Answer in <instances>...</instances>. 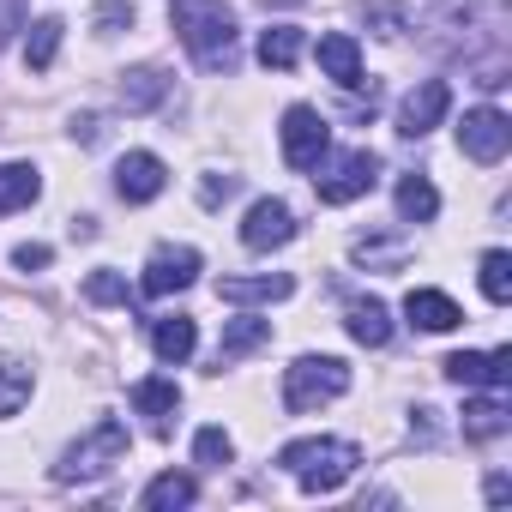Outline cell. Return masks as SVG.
<instances>
[{"label":"cell","instance_id":"1","mask_svg":"<svg viewBox=\"0 0 512 512\" xmlns=\"http://www.w3.org/2000/svg\"><path fill=\"white\" fill-rule=\"evenodd\" d=\"M169 19H175V37L187 43V55L205 73H229L235 67V13L223 7V0H175Z\"/></svg>","mask_w":512,"mask_h":512},{"label":"cell","instance_id":"2","mask_svg":"<svg viewBox=\"0 0 512 512\" xmlns=\"http://www.w3.org/2000/svg\"><path fill=\"white\" fill-rule=\"evenodd\" d=\"M278 464L308 488V494H332V488H344L350 476H356V464H362V452L350 446V440H290L284 452H278Z\"/></svg>","mask_w":512,"mask_h":512},{"label":"cell","instance_id":"3","mask_svg":"<svg viewBox=\"0 0 512 512\" xmlns=\"http://www.w3.org/2000/svg\"><path fill=\"white\" fill-rule=\"evenodd\" d=\"M115 464H127V428H121L115 416H103L85 440L67 446V458L55 464V482H97V476H109Z\"/></svg>","mask_w":512,"mask_h":512},{"label":"cell","instance_id":"4","mask_svg":"<svg viewBox=\"0 0 512 512\" xmlns=\"http://www.w3.org/2000/svg\"><path fill=\"white\" fill-rule=\"evenodd\" d=\"M350 392V368L338 362V356H302V362H290L284 368V404L302 416V410H320V404H332V398H344Z\"/></svg>","mask_w":512,"mask_h":512},{"label":"cell","instance_id":"5","mask_svg":"<svg viewBox=\"0 0 512 512\" xmlns=\"http://www.w3.org/2000/svg\"><path fill=\"white\" fill-rule=\"evenodd\" d=\"M320 175H314V193L326 199V205H350V199H362V193H374V181H380V157L374 151H344V157H320L314 163Z\"/></svg>","mask_w":512,"mask_h":512},{"label":"cell","instance_id":"6","mask_svg":"<svg viewBox=\"0 0 512 512\" xmlns=\"http://www.w3.org/2000/svg\"><path fill=\"white\" fill-rule=\"evenodd\" d=\"M284 163L290 169H314L320 157H326V145H332V127H326V115L320 109H308V103H296V109H284Z\"/></svg>","mask_w":512,"mask_h":512},{"label":"cell","instance_id":"7","mask_svg":"<svg viewBox=\"0 0 512 512\" xmlns=\"http://www.w3.org/2000/svg\"><path fill=\"white\" fill-rule=\"evenodd\" d=\"M458 151L470 157V163H500L506 151H512V121L500 115V109H470L464 121H458Z\"/></svg>","mask_w":512,"mask_h":512},{"label":"cell","instance_id":"8","mask_svg":"<svg viewBox=\"0 0 512 512\" xmlns=\"http://www.w3.org/2000/svg\"><path fill=\"white\" fill-rule=\"evenodd\" d=\"M290 235H296V211L284 199H253V211L241 217V247H253V253H272Z\"/></svg>","mask_w":512,"mask_h":512},{"label":"cell","instance_id":"9","mask_svg":"<svg viewBox=\"0 0 512 512\" xmlns=\"http://www.w3.org/2000/svg\"><path fill=\"white\" fill-rule=\"evenodd\" d=\"M446 109H452V85H446V79H422V85L404 97V109H398V133H404V139H422V133L440 127Z\"/></svg>","mask_w":512,"mask_h":512},{"label":"cell","instance_id":"10","mask_svg":"<svg viewBox=\"0 0 512 512\" xmlns=\"http://www.w3.org/2000/svg\"><path fill=\"white\" fill-rule=\"evenodd\" d=\"M163 187H169L163 157H151V151H127V157L115 163V193H121L127 205H145V199H157Z\"/></svg>","mask_w":512,"mask_h":512},{"label":"cell","instance_id":"11","mask_svg":"<svg viewBox=\"0 0 512 512\" xmlns=\"http://www.w3.org/2000/svg\"><path fill=\"white\" fill-rule=\"evenodd\" d=\"M199 278V253L193 247H157L145 260V296H175Z\"/></svg>","mask_w":512,"mask_h":512},{"label":"cell","instance_id":"12","mask_svg":"<svg viewBox=\"0 0 512 512\" xmlns=\"http://www.w3.org/2000/svg\"><path fill=\"white\" fill-rule=\"evenodd\" d=\"M446 368V380H458V386H506L512 380V350L500 344V350H488V356H476V350H458V356H446L440 362Z\"/></svg>","mask_w":512,"mask_h":512},{"label":"cell","instance_id":"13","mask_svg":"<svg viewBox=\"0 0 512 512\" xmlns=\"http://www.w3.org/2000/svg\"><path fill=\"white\" fill-rule=\"evenodd\" d=\"M314 55H320V67H326L332 85H344V91H362V85H368V79H362V49H356L350 31H326Z\"/></svg>","mask_w":512,"mask_h":512},{"label":"cell","instance_id":"14","mask_svg":"<svg viewBox=\"0 0 512 512\" xmlns=\"http://www.w3.org/2000/svg\"><path fill=\"white\" fill-rule=\"evenodd\" d=\"M133 410L151 422V434H169L175 428V410H181V386L151 374V380H133Z\"/></svg>","mask_w":512,"mask_h":512},{"label":"cell","instance_id":"15","mask_svg":"<svg viewBox=\"0 0 512 512\" xmlns=\"http://www.w3.org/2000/svg\"><path fill=\"white\" fill-rule=\"evenodd\" d=\"M404 320H410L416 332H452V326L464 320V308H458L452 296H440V290H410V296H404Z\"/></svg>","mask_w":512,"mask_h":512},{"label":"cell","instance_id":"16","mask_svg":"<svg viewBox=\"0 0 512 512\" xmlns=\"http://www.w3.org/2000/svg\"><path fill=\"white\" fill-rule=\"evenodd\" d=\"M296 290L290 272H260V278H217V302H284Z\"/></svg>","mask_w":512,"mask_h":512},{"label":"cell","instance_id":"17","mask_svg":"<svg viewBox=\"0 0 512 512\" xmlns=\"http://www.w3.org/2000/svg\"><path fill=\"white\" fill-rule=\"evenodd\" d=\"M344 326H350V338H356V344H368V350L392 344V314H386V302H374V296H356Z\"/></svg>","mask_w":512,"mask_h":512},{"label":"cell","instance_id":"18","mask_svg":"<svg viewBox=\"0 0 512 512\" xmlns=\"http://www.w3.org/2000/svg\"><path fill=\"white\" fill-rule=\"evenodd\" d=\"M302 49H308L302 25H272V31H260V67H272V73H290V67L302 61Z\"/></svg>","mask_w":512,"mask_h":512},{"label":"cell","instance_id":"19","mask_svg":"<svg viewBox=\"0 0 512 512\" xmlns=\"http://www.w3.org/2000/svg\"><path fill=\"white\" fill-rule=\"evenodd\" d=\"M512 428V410H506V398L494 392V398H470L464 404V440H500Z\"/></svg>","mask_w":512,"mask_h":512},{"label":"cell","instance_id":"20","mask_svg":"<svg viewBox=\"0 0 512 512\" xmlns=\"http://www.w3.org/2000/svg\"><path fill=\"white\" fill-rule=\"evenodd\" d=\"M193 344H199V326H193L187 314H169V320H157V326H151V350H157L163 362H187V356H193Z\"/></svg>","mask_w":512,"mask_h":512},{"label":"cell","instance_id":"21","mask_svg":"<svg viewBox=\"0 0 512 512\" xmlns=\"http://www.w3.org/2000/svg\"><path fill=\"white\" fill-rule=\"evenodd\" d=\"M260 344H272V320H235V326L217 338V368L241 362L247 350H260Z\"/></svg>","mask_w":512,"mask_h":512},{"label":"cell","instance_id":"22","mask_svg":"<svg viewBox=\"0 0 512 512\" xmlns=\"http://www.w3.org/2000/svg\"><path fill=\"white\" fill-rule=\"evenodd\" d=\"M37 193H43V181H37L31 163H0V217L19 211V205H31Z\"/></svg>","mask_w":512,"mask_h":512},{"label":"cell","instance_id":"23","mask_svg":"<svg viewBox=\"0 0 512 512\" xmlns=\"http://www.w3.org/2000/svg\"><path fill=\"white\" fill-rule=\"evenodd\" d=\"M434 211H440L434 181H428V175H404V181H398V217H404V223H428Z\"/></svg>","mask_w":512,"mask_h":512},{"label":"cell","instance_id":"24","mask_svg":"<svg viewBox=\"0 0 512 512\" xmlns=\"http://www.w3.org/2000/svg\"><path fill=\"white\" fill-rule=\"evenodd\" d=\"M61 19H37L31 25V37H25V61H31V73H49L55 67V49H61Z\"/></svg>","mask_w":512,"mask_h":512},{"label":"cell","instance_id":"25","mask_svg":"<svg viewBox=\"0 0 512 512\" xmlns=\"http://www.w3.org/2000/svg\"><path fill=\"white\" fill-rule=\"evenodd\" d=\"M139 500H145V506H193V500H199V482H193V476H181V470H163Z\"/></svg>","mask_w":512,"mask_h":512},{"label":"cell","instance_id":"26","mask_svg":"<svg viewBox=\"0 0 512 512\" xmlns=\"http://www.w3.org/2000/svg\"><path fill=\"white\" fill-rule=\"evenodd\" d=\"M163 91H169V79L157 73V67H139V73H127V85H121V103L139 115V109H151V103H163Z\"/></svg>","mask_w":512,"mask_h":512},{"label":"cell","instance_id":"27","mask_svg":"<svg viewBox=\"0 0 512 512\" xmlns=\"http://www.w3.org/2000/svg\"><path fill=\"white\" fill-rule=\"evenodd\" d=\"M482 296L488 302H512V253L506 247H488L482 253Z\"/></svg>","mask_w":512,"mask_h":512},{"label":"cell","instance_id":"28","mask_svg":"<svg viewBox=\"0 0 512 512\" xmlns=\"http://www.w3.org/2000/svg\"><path fill=\"white\" fill-rule=\"evenodd\" d=\"M31 398V368L25 362H0V416H13Z\"/></svg>","mask_w":512,"mask_h":512},{"label":"cell","instance_id":"29","mask_svg":"<svg viewBox=\"0 0 512 512\" xmlns=\"http://www.w3.org/2000/svg\"><path fill=\"white\" fill-rule=\"evenodd\" d=\"M404 253H410V241H356V260L368 272H398Z\"/></svg>","mask_w":512,"mask_h":512},{"label":"cell","instance_id":"30","mask_svg":"<svg viewBox=\"0 0 512 512\" xmlns=\"http://www.w3.org/2000/svg\"><path fill=\"white\" fill-rule=\"evenodd\" d=\"M193 458H199L205 470H223V464L235 458V440H229L223 428H199V440H193Z\"/></svg>","mask_w":512,"mask_h":512},{"label":"cell","instance_id":"31","mask_svg":"<svg viewBox=\"0 0 512 512\" xmlns=\"http://www.w3.org/2000/svg\"><path fill=\"white\" fill-rule=\"evenodd\" d=\"M85 296H91V302H127V278H115V272H91V278H85Z\"/></svg>","mask_w":512,"mask_h":512},{"label":"cell","instance_id":"32","mask_svg":"<svg viewBox=\"0 0 512 512\" xmlns=\"http://www.w3.org/2000/svg\"><path fill=\"white\" fill-rule=\"evenodd\" d=\"M127 25H133V7H127V0H103V7H97V31H103V37L127 31Z\"/></svg>","mask_w":512,"mask_h":512},{"label":"cell","instance_id":"33","mask_svg":"<svg viewBox=\"0 0 512 512\" xmlns=\"http://www.w3.org/2000/svg\"><path fill=\"white\" fill-rule=\"evenodd\" d=\"M235 187H241L235 175H205V187H199V199H205V205H223V199H229Z\"/></svg>","mask_w":512,"mask_h":512},{"label":"cell","instance_id":"34","mask_svg":"<svg viewBox=\"0 0 512 512\" xmlns=\"http://www.w3.org/2000/svg\"><path fill=\"white\" fill-rule=\"evenodd\" d=\"M13 260H19L25 272H37V266H49V247H43V241H25V247L13 253Z\"/></svg>","mask_w":512,"mask_h":512},{"label":"cell","instance_id":"35","mask_svg":"<svg viewBox=\"0 0 512 512\" xmlns=\"http://www.w3.org/2000/svg\"><path fill=\"white\" fill-rule=\"evenodd\" d=\"M266 7H302V0H266Z\"/></svg>","mask_w":512,"mask_h":512}]
</instances>
